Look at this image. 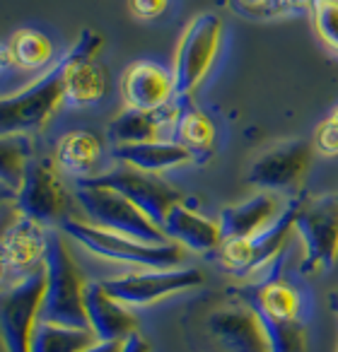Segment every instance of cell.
Listing matches in <instances>:
<instances>
[{"label": "cell", "instance_id": "6da1fadb", "mask_svg": "<svg viewBox=\"0 0 338 352\" xmlns=\"http://www.w3.org/2000/svg\"><path fill=\"white\" fill-rule=\"evenodd\" d=\"M230 294L244 302L259 316L273 352H307L304 328V299L299 287L280 273L278 265L271 275L254 285L232 287Z\"/></svg>", "mask_w": 338, "mask_h": 352}, {"label": "cell", "instance_id": "7a4b0ae2", "mask_svg": "<svg viewBox=\"0 0 338 352\" xmlns=\"http://www.w3.org/2000/svg\"><path fill=\"white\" fill-rule=\"evenodd\" d=\"M225 25L215 12H198L189 20L172 54V70L177 99H193L206 85L222 51Z\"/></svg>", "mask_w": 338, "mask_h": 352}, {"label": "cell", "instance_id": "3957f363", "mask_svg": "<svg viewBox=\"0 0 338 352\" xmlns=\"http://www.w3.org/2000/svg\"><path fill=\"white\" fill-rule=\"evenodd\" d=\"M46 273V302L44 321L61 323V326L89 328L87 309H85V287L87 280L83 278L78 261L68 239L61 230L49 232V249L44 258Z\"/></svg>", "mask_w": 338, "mask_h": 352}, {"label": "cell", "instance_id": "277c9868", "mask_svg": "<svg viewBox=\"0 0 338 352\" xmlns=\"http://www.w3.org/2000/svg\"><path fill=\"white\" fill-rule=\"evenodd\" d=\"M65 70L68 60L59 56L51 68L36 75L17 92L6 94L0 102V126L3 133H27L36 135L51 123L54 113L65 104Z\"/></svg>", "mask_w": 338, "mask_h": 352}, {"label": "cell", "instance_id": "5b68a950", "mask_svg": "<svg viewBox=\"0 0 338 352\" xmlns=\"http://www.w3.org/2000/svg\"><path fill=\"white\" fill-rule=\"evenodd\" d=\"M65 236L87 249L89 254L99 256V258L116 261V263L138 265L142 270L150 268H179L184 263V246L177 241H167V244H147V241H138L131 236L116 234V232L102 230V227L92 225L85 220H68L59 227Z\"/></svg>", "mask_w": 338, "mask_h": 352}, {"label": "cell", "instance_id": "8992f818", "mask_svg": "<svg viewBox=\"0 0 338 352\" xmlns=\"http://www.w3.org/2000/svg\"><path fill=\"white\" fill-rule=\"evenodd\" d=\"M75 201L89 217V222L102 230L116 232V234L131 236L147 244H167V234L157 227L140 208H136L126 196L104 186H89V184L75 182Z\"/></svg>", "mask_w": 338, "mask_h": 352}, {"label": "cell", "instance_id": "52a82bcc", "mask_svg": "<svg viewBox=\"0 0 338 352\" xmlns=\"http://www.w3.org/2000/svg\"><path fill=\"white\" fill-rule=\"evenodd\" d=\"M295 234L304 249L299 273L331 270L338 263V191L304 198L295 217Z\"/></svg>", "mask_w": 338, "mask_h": 352}, {"label": "cell", "instance_id": "ba28073f", "mask_svg": "<svg viewBox=\"0 0 338 352\" xmlns=\"http://www.w3.org/2000/svg\"><path fill=\"white\" fill-rule=\"evenodd\" d=\"M46 273L44 268L15 280L0 299V331L8 352H32V338L44 321Z\"/></svg>", "mask_w": 338, "mask_h": 352}, {"label": "cell", "instance_id": "9c48e42d", "mask_svg": "<svg viewBox=\"0 0 338 352\" xmlns=\"http://www.w3.org/2000/svg\"><path fill=\"white\" fill-rule=\"evenodd\" d=\"M304 196L290 198L285 212L254 239H232L220 246V261L235 275H254L266 268H273L283 261L288 244L295 234V217Z\"/></svg>", "mask_w": 338, "mask_h": 352}, {"label": "cell", "instance_id": "30bf717a", "mask_svg": "<svg viewBox=\"0 0 338 352\" xmlns=\"http://www.w3.org/2000/svg\"><path fill=\"white\" fill-rule=\"evenodd\" d=\"M312 140L302 138H288L275 140L273 145L264 147L246 166V182L259 191L271 193H290L307 179L314 164Z\"/></svg>", "mask_w": 338, "mask_h": 352}, {"label": "cell", "instance_id": "8fae6325", "mask_svg": "<svg viewBox=\"0 0 338 352\" xmlns=\"http://www.w3.org/2000/svg\"><path fill=\"white\" fill-rule=\"evenodd\" d=\"M201 336L215 352H273L259 316L235 297L203 316Z\"/></svg>", "mask_w": 338, "mask_h": 352}, {"label": "cell", "instance_id": "7c38bea8", "mask_svg": "<svg viewBox=\"0 0 338 352\" xmlns=\"http://www.w3.org/2000/svg\"><path fill=\"white\" fill-rule=\"evenodd\" d=\"M89 186H104L112 191L126 196L136 208H140L157 227L165 225L167 215L177 203L184 201V193L174 188L169 182H165L157 174H145V171L121 166V169L107 171V174H94L89 179H80ZM165 232V230H162Z\"/></svg>", "mask_w": 338, "mask_h": 352}, {"label": "cell", "instance_id": "4fadbf2b", "mask_svg": "<svg viewBox=\"0 0 338 352\" xmlns=\"http://www.w3.org/2000/svg\"><path fill=\"white\" fill-rule=\"evenodd\" d=\"M203 283L206 275L198 268H150L114 280H102L104 289L126 307H147L172 294L201 287Z\"/></svg>", "mask_w": 338, "mask_h": 352}, {"label": "cell", "instance_id": "5bb4252c", "mask_svg": "<svg viewBox=\"0 0 338 352\" xmlns=\"http://www.w3.org/2000/svg\"><path fill=\"white\" fill-rule=\"evenodd\" d=\"M68 208L70 193L61 179L59 166L54 164V160H34L15 198V210L25 217H32L41 227H61L68 220Z\"/></svg>", "mask_w": 338, "mask_h": 352}, {"label": "cell", "instance_id": "9a60e30c", "mask_svg": "<svg viewBox=\"0 0 338 352\" xmlns=\"http://www.w3.org/2000/svg\"><path fill=\"white\" fill-rule=\"evenodd\" d=\"M46 249H49V232H44V227L32 217L17 212L15 220L6 225L3 241H0V261H3L6 283H15L44 268Z\"/></svg>", "mask_w": 338, "mask_h": 352}, {"label": "cell", "instance_id": "2e32d148", "mask_svg": "<svg viewBox=\"0 0 338 352\" xmlns=\"http://www.w3.org/2000/svg\"><path fill=\"white\" fill-rule=\"evenodd\" d=\"M123 107L136 111H155L177 99L172 70L155 60H136L121 75L118 82Z\"/></svg>", "mask_w": 338, "mask_h": 352}, {"label": "cell", "instance_id": "e0dca14e", "mask_svg": "<svg viewBox=\"0 0 338 352\" xmlns=\"http://www.w3.org/2000/svg\"><path fill=\"white\" fill-rule=\"evenodd\" d=\"M182 104L174 99L155 111H136L123 109L112 118L107 128V138L114 145H136V142H157V140H174L177 135V121Z\"/></svg>", "mask_w": 338, "mask_h": 352}, {"label": "cell", "instance_id": "ac0fdd59", "mask_svg": "<svg viewBox=\"0 0 338 352\" xmlns=\"http://www.w3.org/2000/svg\"><path fill=\"white\" fill-rule=\"evenodd\" d=\"M290 201H283L280 193L259 191L251 198L235 206H227L220 210L218 220L222 227L225 241L232 239H254L261 232H266L280 215L285 212Z\"/></svg>", "mask_w": 338, "mask_h": 352}, {"label": "cell", "instance_id": "d6986e66", "mask_svg": "<svg viewBox=\"0 0 338 352\" xmlns=\"http://www.w3.org/2000/svg\"><path fill=\"white\" fill-rule=\"evenodd\" d=\"M162 230H165L167 239H174L193 254H213V251H220V246L225 244L220 220L201 215L187 198L169 210Z\"/></svg>", "mask_w": 338, "mask_h": 352}, {"label": "cell", "instance_id": "ffe728a7", "mask_svg": "<svg viewBox=\"0 0 338 352\" xmlns=\"http://www.w3.org/2000/svg\"><path fill=\"white\" fill-rule=\"evenodd\" d=\"M85 309L89 328L99 340H128L133 333H138V318L131 307L112 297L102 283H87Z\"/></svg>", "mask_w": 338, "mask_h": 352}, {"label": "cell", "instance_id": "44dd1931", "mask_svg": "<svg viewBox=\"0 0 338 352\" xmlns=\"http://www.w3.org/2000/svg\"><path fill=\"white\" fill-rule=\"evenodd\" d=\"M112 157L131 169L145 171V174H165V171L179 169L198 157L189 147L177 140H157V142H136V145H114Z\"/></svg>", "mask_w": 338, "mask_h": 352}, {"label": "cell", "instance_id": "7402d4cb", "mask_svg": "<svg viewBox=\"0 0 338 352\" xmlns=\"http://www.w3.org/2000/svg\"><path fill=\"white\" fill-rule=\"evenodd\" d=\"M56 60L54 39L34 27H20L3 44V70L17 68L25 73H44Z\"/></svg>", "mask_w": 338, "mask_h": 352}, {"label": "cell", "instance_id": "603a6c76", "mask_svg": "<svg viewBox=\"0 0 338 352\" xmlns=\"http://www.w3.org/2000/svg\"><path fill=\"white\" fill-rule=\"evenodd\" d=\"M104 155V145L94 133L89 131H68L56 140L54 164L59 171L70 174L75 179H89L92 171L99 166Z\"/></svg>", "mask_w": 338, "mask_h": 352}, {"label": "cell", "instance_id": "cb8c5ba5", "mask_svg": "<svg viewBox=\"0 0 338 352\" xmlns=\"http://www.w3.org/2000/svg\"><path fill=\"white\" fill-rule=\"evenodd\" d=\"M34 135L27 133H3V147H0V188L6 201H15L27 171L34 164Z\"/></svg>", "mask_w": 338, "mask_h": 352}, {"label": "cell", "instance_id": "d4e9b609", "mask_svg": "<svg viewBox=\"0 0 338 352\" xmlns=\"http://www.w3.org/2000/svg\"><path fill=\"white\" fill-rule=\"evenodd\" d=\"M179 104H182V111H179L174 140L182 142L184 147H189L198 160L208 157L218 140L215 123H213V118L203 109H198L193 104V99H179Z\"/></svg>", "mask_w": 338, "mask_h": 352}, {"label": "cell", "instance_id": "484cf974", "mask_svg": "<svg viewBox=\"0 0 338 352\" xmlns=\"http://www.w3.org/2000/svg\"><path fill=\"white\" fill-rule=\"evenodd\" d=\"M99 338L92 328L61 326V323L41 321L32 338V352H85Z\"/></svg>", "mask_w": 338, "mask_h": 352}, {"label": "cell", "instance_id": "4316f807", "mask_svg": "<svg viewBox=\"0 0 338 352\" xmlns=\"http://www.w3.org/2000/svg\"><path fill=\"white\" fill-rule=\"evenodd\" d=\"M307 17L319 44L338 56V0H309Z\"/></svg>", "mask_w": 338, "mask_h": 352}, {"label": "cell", "instance_id": "83f0119b", "mask_svg": "<svg viewBox=\"0 0 338 352\" xmlns=\"http://www.w3.org/2000/svg\"><path fill=\"white\" fill-rule=\"evenodd\" d=\"M312 145H314V150H317V155L338 157V111L336 109L317 126Z\"/></svg>", "mask_w": 338, "mask_h": 352}, {"label": "cell", "instance_id": "f1b7e54d", "mask_svg": "<svg viewBox=\"0 0 338 352\" xmlns=\"http://www.w3.org/2000/svg\"><path fill=\"white\" fill-rule=\"evenodd\" d=\"M242 8V12L259 20H271V17H285L283 0H235Z\"/></svg>", "mask_w": 338, "mask_h": 352}, {"label": "cell", "instance_id": "f546056e", "mask_svg": "<svg viewBox=\"0 0 338 352\" xmlns=\"http://www.w3.org/2000/svg\"><path fill=\"white\" fill-rule=\"evenodd\" d=\"M169 8V0H128V12L138 22H152L162 17Z\"/></svg>", "mask_w": 338, "mask_h": 352}, {"label": "cell", "instance_id": "4dcf8cb0", "mask_svg": "<svg viewBox=\"0 0 338 352\" xmlns=\"http://www.w3.org/2000/svg\"><path fill=\"white\" fill-rule=\"evenodd\" d=\"M123 345H126V340H97L85 352H123Z\"/></svg>", "mask_w": 338, "mask_h": 352}, {"label": "cell", "instance_id": "1f68e13d", "mask_svg": "<svg viewBox=\"0 0 338 352\" xmlns=\"http://www.w3.org/2000/svg\"><path fill=\"white\" fill-rule=\"evenodd\" d=\"M123 352H150V342L140 333H133L126 340V345H123Z\"/></svg>", "mask_w": 338, "mask_h": 352}, {"label": "cell", "instance_id": "d6a6232c", "mask_svg": "<svg viewBox=\"0 0 338 352\" xmlns=\"http://www.w3.org/2000/svg\"><path fill=\"white\" fill-rule=\"evenodd\" d=\"M328 304H331V309L338 314V289H333V292H331V302H328Z\"/></svg>", "mask_w": 338, "mask_h": 352}, {"label": "cell", "instance_id": "836d02e7", "mask_svg": "<svg viewBox=\"0 0 338 352\" xmlns=\"http://www.w3.org/2000/svg\"><path fill=\"white\" fill-rule=\"evenodd\" d=\"M336 352H338V345H336Z\"/></svg>", "mask_w": 338, "mask_h": 352}, {"label": "cell", "instance_id": "e575fe53", "mask_svg": "<svg viewBox=\"0 0 338 352\" xmlns=\"http://www.w3.org/2000/svg\"><path fill=\"white\" fill-rule=\"evenodd\" d=\"M336 111H338V107H336Z\"/></svg>", "mask_w": 338, "mask_h": 352}]
</instances>
